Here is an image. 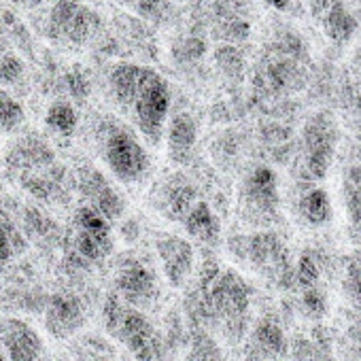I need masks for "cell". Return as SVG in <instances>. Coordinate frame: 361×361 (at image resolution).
Returning a JSON list of instances; mask_svg holds the SVG:
<instances>
[{
    "label": "cell",
    "instance_id": "obj_1",
    "mask_svg": "<svg viewBox=\"0 0 361 361\" xmlns=\"http://www.w3.org/2000/svg\"><path fill=\"white\" fill-rule=\"evenodd\" d=\"M109 85L117 106L136 132L157 145L164 138L172 109V87L166 77L149 66L119 64L111 71Z\"/></svg>",
    "mask_w": 361,
    "mask_h": 361
},
{
    "label": "cell",
    "instance_id": "obj_2",
    "mask_svg": "<svg viewBox=\"0 0 361 361\" xmlns=\"http://www.w3.org/2000/svg\"><path fill=\"white\" fill-rule=\"evenodd\" d=\"M102 319L106 331L117 338L138 361H159L164 342L153 323L136 306L126 304L117 293L104 300Z\"/></svg>",
    "mask_w": 361,
    "mask_h": 361
},
{
    "label": "cell",
    "instance_id": "obj_3",
    "mask_svg": "<svg viewBox=\"0 0 361 361\" xmlns=\"http://www.w3.org/2000/svg\"><path fill=\"white\" fill-rule=\"evenodd\" d=\"M100 153L109 172L126 185L145 180L151 172V155L138 134L126 126H111L100 138Z\"/></svg>",
    "mask_w": 361,
    "mask_h": 361
},
{
    "label": "cell",
    "instance_id": "obj_4",
    "mask_svg": "<svg viewBox=\"0 0 361 361\" xmlns=\"http://www.w3.org/2000/svg\"><path fill=\"white\" fill-rule=\"evenodd\" d=\"M230 251L249 262L264 276H270L279 285L293 281V270L289 266V255L283 240L272 232H257L251 236H236L230 240Z\"/></svg>",
    "mask_w": 361,
    "mask_h": 361
},
{
    "label": "cell",
    "instance_id": "obj_5",
    "mask_svg": "<svg viewBox=\"0 0 361 361\" xmlns=\"http://www.w3.org/2000/svg\"><path fill=\"white\" fill-rule=\"evenodd\" d=\"M71 240L75 253L83 262H100L113 251V230L111 221L90 204H83L75 211Z\"/></svg>",
    "mask_w": 361,
    "mask_h": 361
},
{
    "label": "cell",
    "instance_id": "obj_6",
    "mask_svg": "<svg viewBox=\"0 0 361 361\" xmlns=\"http://www.w3.org/2000/svg\"><path fill=\"white\" fill-rule=\"evenodd\" d=\"M338 128L331 115L317 113L304 128V168L310 178H323L334 161Z\"/></svg>",
    "mask_w": 361,
    "mask_h": 361
},
{
    "label": "cell",
    "instance_id": "obj_7",
    "mask_svg": "<svg viewBox=\"0 0 361 361\" xmlns=\"http://www.w3.org/2000/svg\"><path fill=\"white\" fill-rule=\"evenodd\" d=\"M98 20L81 0H54L49 13L51 37L68 45H83L98 30Z\"/></svg>",
    "mask_w": 361,
    "mask_h": 361
},
{
    "label": "cell",
    "instance_id": "obj_8",
    "mask_svg": "<svg viewBox=\"0 0 361 361\" xmlns=\"http://www.w3.org/2000/svg\"><path fill=\"white\" fill-rule=\"evenodd\" d=\"M115 293L130 306H147L157 295V276L142 259L128 257L117 268Z\"/></svg>",
    "mask_w": 361,
    "mask_h": 361
},
{
    "label": "cell",
    "instance_id": "obj_9",
    "mask_svg": "<svg viewBox=\"0 0 361 361\" xmlns=\"http://www.w3.org/2000/svg\"><path fill=\"white\" fill-rule=\"evenodd\" d=\"M155 253L166 281L172 287H183L194 272V247L188 238L176 234H159Z\"/></svg>",
    "mask_w": 361,
    "mask_h": 361
},
{
    "label": "cell",
    "instance_id": "obj_10",
    "mask_svg": "<svg viewBox=\"0 0 361 361\" xmlns=\"http://www.w3.org/2000/svg\"><path fill=\"white\" fill-rule=\"evenodd\" d=\"M243 207L253 219H266L279 209V180L268 166L255 168L243 185Z\"/></svg>",
    "mask_w": 361,
    "mask_h": 361
},
{
    "label": "cell",
    "instance_id": "obj_11",
    "mask_svg": "<svg viewBox=\"0 0 361 361\" xmlns=\"http://www.w3.org/2000/svg\"><path fill=\"white\" fill-rule=\"evenodd\" d=\"M0 344L9 361H39L45 350L41 334L18 317L0 321Z\"/></svg>",
    "mask_w": 361,
    "mask_h": 361
},
{
    "label": "cell",
    "instance_id": "obj_12",
    "mask_svg": "<svg viewBox=\"0 0 361 361\" xmlns=\"http://www.w3.org/2000/svg\"><path fill=\"white\" fill-rule=\"evenodd\" d=\"M85 325V310L79 298L71 293H56L49 298L45 308V327L47 331L58 338H71Z\"/></svg>",
    "mask_w": 361,
    "mask_h": 361
},
{
    "label": "cell",
    "instance_id": "obj_13",
    "mask_svg": "<svg viewBox=\"0 0 361 361\" xmlns=\"http://www.w3.org/2000/svg\"><path fill=\"white\" fill-rule=\"evenodd\" d=\"M198 202V194L196 190L190 185V180L185 178H170L168 183L161 188V196H159V211L174 221H183V217L188 215V211Z\"/></svg>",
    "mask_w": 361,
    "mask_h": 361
},
{
    "label": "cell",
    "instance_id": "obj_14",
    "mask_svg": "<svg viewBox=\"0 0 361 361\" xmlns=\"http://www.w3.org/2000/svg\"><path fill=\"white\" fill-rule=\"evenodd\" d=\"M83 192L87 196V204L94 207L96 211H100L109 221L117 219L123 213V200L119 198V194L106 183V178L100 176V172L90 170L87 178L83 180Z\"/></svg>",
    "mask_w": 361,
    "mask_h": 361
},
{
    "label": "cell",
    "instance_id": "obj_15",
    "mask_svg": "<svg viewBox=\"0 0 361 361\" xmlns=\"http://www.w3.org/2000/svg\"><path fill=\"white\" fill-rule=\"evenodd\" d=\"M183 228L194 240L202 245H217L221 238V224L204 200H198L188 211V215L183 217Z\"/></svg>",
    "mask_w": 361,
    "mask_h": 361
},
{
    "label": "cell",
    "instance_id": "obj_16",
    "mask_svg": "<svg viewBox=\"0 0 361 361\" xmlns=\"http://www.w3.org/2000/svg\"><path fill=\"white\" fill-rule=\"evenodd\" d=\"M168 136V149H170V157L174 159H185L190 155V151L196 145L198 138V128L196 121L190 115H176L172 119H168L166 132Z\"/></svg>",
    "mask_w": 361,
    "mask_h": 361
},
{
    "label": "cell",
    "instance_id": "obj_17",
    "mask_svg": "<svg viewBox=\"0 0 361 361\" xmlns=\"http://www.w3.org/2000/svg\"><path fill=\"white\" fill-rule=\"evenodd\" d=\"M9 161L28 172H37L54 161V153L43 140H39V136L37 138L28 136V140H20L9 151Z\"/></svg>",
    "mask_w": 361,
    "mask_h": 361
},
{
    "label": "cell",
    "instance_id": "obj_18",
    "mask_svg": "<svg viewBox=\"0 0 361 361\" xmlns=\"http://www.w3.org/2000/svg\"><path fill=\"white\" fill-rule=\"evenodd\" d=\"M298 211L306 224L321 228V226L329 224V219H331V213H334L331 211V198L323 188H310L300 198Z\"/></svg>",
    "mask_w": 361,
    "mask_h": 361
},
{
    "label": "cell",
    "instance_id": "obj_19",
    "mask_svg": "<svg viewBox=\"0 0 361 361\" xmlns=\"http://www.w3.org/2000/svg\"><path fill=\"white\" fill-rule=\"evenodd\" d=\"M325 35L331 43L344 45L350 41V37L357 30V20L350 16V11L344 7V3H334L323 20Z\"/></svg>",
    "mask_w": 361,
    "mask_h": 361
},
{
    "label": "cell",
    "instance_id": "obj_20",
    "mask_svg": "<svg viewBox=\"0 0 361 361\" xmlns=\"http://www.w3.org/2000/svg\"><path fill=\"white\" fill-rule=\"evenodd\" d=\"M344 204L353 230L361 236V164L350 166L344 174Z\"/></svg>",
    "mask_w": 361,
    "mask_h": 361
},
{
    "label": "cell",
    "instance_id": "obj_21",
    "mask_svg": "<svg viewBox=\"0 0 361 361\" xmlns=\"http://www.w3.org/2000/svg\"><path fill=\"white\" fill-rule=\"evenodd\" d=\"M26 249V240L18 226L11 221L7 213L0 211V264H7L22 255Z\"/></svg>",
    "mask_w": 361,
    "mask_h": 361
},
{
    "label": "cell",
    "instance_id": "obj_22",
    "mask_svg": "<svg viewBox=\"0 0 361 361\" xmlns=\"http://www.w3.org/2000/svg\"><path fill=\"white\" fill-rule=\"evenodd\" d=\"M45 121H47V128L51 130V134L62 136V138H68L77 130L79 117H77V111L73 109V104H68V102H56V104H51L47 109Z\"/></svg>",
    "mask_w": 361,
    "mask_h": 361
},
{
    "label": "cell",
    "instance_id": "obj_23",
    "mask_svg": "<svg viewBox=\"0 0 361 361\" xmlns=\"http://www.w3.org/2000/svg\"><path fill=\"white\" fill-rule=\"evenodd\" d=\"M255 346L264 355H283L287 350V340L283 329L272 321H262L253 331Z\"/></svg>",
    "mask_w": 361,
    "mask_h": 361
},
{
    "label": "cell",
    "instance_id": "obj_24",
    "mask_svg": "<svg viewBox=\"0 0 361 361\" xmlns=\"http://www.w3.org/2000/svg\"><path fill=\"white\" fill-rule=\"evenodd\" d=\"M26 119V111L18 98L7 90H0V138L16 132Z\"/></svg>",
    "mask_w": 361,
    "mask_h": 361
},
{
    "label": "cell",
    "instance_id": "obj_25",
    "mask_svg": "<svg viewBox=\"0 0 361 361\" xmlns=\"http://www.w3.org/2000/svg\"><path fill=\"white\" fill-rule=\"evenodd\" d=\"M190 342H192V350L188 361H224L221 348L204 329H194Z\"/></svg>",
    "mask_w": 361,
    "mask_h": 361
},
{
    "label": "cell",
    "instance_id": "obj_26",
    "mask_svg": "<svg viewBox=\"0 0 361 361\" xmlns=\"http://www.w3.org/2000/svg\"><path fill=\"white\" fill-rule=\"evenodd\" d=\"M321 276V264L312 251H304L295 270H293V283H298L302 289L314 287Z\"/></svg>",
    "mask_w": 361,
    "mask_h": 361
},
{
    "label": "cell",
    "instance_id": "obj_27",
    "mask_svg": "<svg viewBox=\"0 0 361 361\" xmlns=\"http://www.w3.org/2000/svg\"><path fill=\"white\" fill-rule=\"evenodd\" d=\"M302 306H304V312H306V314H310L312 319H321V317L327 312L325 293H323L317 285L304 289V293H302Z\"/></svg>",
    "mask_w": 361,
    "mask_h": 361
},
{
    "label": "cell",
    "instance_id": "obj_28",
    "mask_svg": "<svg viewBox=\"0 0 361 361\" xmlns=\"http://www.w3.org/2000/svg\"><path fill=\"white\" fill-rule=\"evenodd\" d=\"M119 5H126L128 9H132L134 13L153 20L159 18L161 9H164V0H117Z\"/></svg>",
    "mask_w": 361,
    "mask_h": 361
},
{
    "label": "cell",
    "instance_id": "obj_29",
    "mask_svg": "<svg viewBox=\"0 0 361 361\" xmlns=\"http://www.w3.org/2000/svg\"><path fill=\"white\" fill-rule=\"evenodd\" d=\"M81 353V361H115L113 359V348L102 342V340H96L92 338L90 342L85 340V350H79Z\"/></svg>",
    "mask_w": 361,
    "mask_h": 361
},
{
    "label": "cell",
    "instance_id": "obj_30",
    "mask_svg": "<svg viewBox=\"0 0 361 361\" xmlns=\"http://www.w3.org/2000/svg\"><path fill=\"white\" fill-rule=\"evenodd\" d=\"M346 285H348V291L355 298V302L361 304V262H355V264L348 266Z\"/></svg>",
    "mask_w": 361,
    "mask_h": 361
},
{
    "label": "cell",
    "instance_id": "obj_31",
    "mask_svg": "<svg viewBox=\"0 0 361 361\" xmlns=\"http://www.w3.org/2000/svg\"><path fill=\"white\" fill-rule=\"evenodd\" d=\"M308 361H331V357L327 355V353H323V350H310L308 353Z\"/></svg>",
    "mask_w": 361,
    "mask_h": 361
},
{
    "label": "cell",
    "instance_id": "obj_32",
    "mask_svg": "<svg viewBox=\"0 0 361 361\" xmlns=\"http://www.w3.org/2000/svg\"><path fill=\"white\" fill-rule=\"evenodd\" d=\"M11 3H16V5H20V7H28V9H32V7L43 5L45 0H11Z\"/></svg>",
    "mask_w": 361,
    "mask_h": 361
},
{
    "label": "cell",
    "instance_id": "obj_33",
    "mask_svg": "<svg viewBox=\"0 0 361 361\" xmlns=\"http://www.w3.org/2000/svg\"><path fill=\"white\" fill-rule=\"evenodd\" d=\"M266 5H270V7H274V9L283 11V9H287L289 0H266Z\"/></svg>",
    "mask_w": 361,
    "mask_h": 361
},
{
    "label": "cell",
    "instance_id": "obj_34",
    "mask_svg": "<svg viewBox=\"0 0 361 361\" xmlns=\"http://www.w3.org/2000/svg\"><path fill=\"white\" fill-rule=\"evenodd\" d=\"M0 361H9V357H7V355L3 353V348H0Z\"/></svg>",
    "mask_w": 361,
    "mask_h": 361
},
{
    "label": "cell",
    "instance_id": "obj_35",
    "mask_svg": "<svg viewBox=\"0 0 361 361\" xmlns=\"http://www.w3.org/2000/svg\"><path fill=\"white\" fill-rule=\"evenodd\" d=\"M60 361H68V359H60Z\"/></svg>",
    "mask_w": 361,
    "mask_h": 361
}]
</instances>
